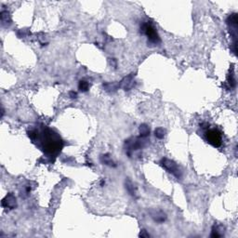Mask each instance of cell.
Masks as SVG:
<instances>
[{
	"label": "cell",
	"instance_id": "obj_2",
	"mask_svg": "<svg viewBox=\"0 0 238 238\" xmlns=\"http://www.w3.org/2000/svg\"><path fill=\"white\" fill-rule=\"evenodd\" d=\"M141 30L142 31V33H144L147 35L148 39L150 40V42L154 43V44H157L160 42L159 35L152 23H149V22L143 23L141 27Z\"/></svg>",
	"mask_w": 238,
	"mask_h": 238
},
{
	"label": "cell",
	"instance_id": "obj_6",
	"mask_svg": "<svg viewBox=\"0 0 238 238\" xmlns=\"http://www.w3.org/2000/svg\"><path fill=\"white\" fill-rule=\"evenodd\" d=\"M227 23L231 28H237V23H238L237 14L234 13V14L230 15L227 19Z\"/></svg>",
	"mask_w": 238,
	"mask_h": 238
},
{
	"label": "cell",
	"instance_id": "obj_7",
	"mask_svg": "<svg viewBox=\"0 0 238 238\" xmlns=\"http://www.w3.org/2000/svg\"><path fill=\"white\" fill-rule=\"evenodd\" d=\"M140 133H141V136L143 137V138H145V137L149 136V134H150V129H149V128L147 127V125H145V124L141 125V127H140Z\"/></svg>",
	"mask_w": 238,
	"mask_h": 238
},
{
	"label": "cell",
	"instance_id": "obj_13",
	"mask_svg": "<svg viewBox=\"0 0 238 238\" xmlns=\"http://www.w3.org/2000/svg\"><path fill=\"white\" fill-rule=\"evenodd\" d=\"M70 97H71V98H73V99H74V98H76V97H77V93L75 92V91H71V92H70Z\"/></svg>",
	"mask_w": 238,
	"mask_h": 238
},
{
	"label": "cell",
	"instance_id": "obj_12",
	"mask_svg": "<svg viewBox=\"0 0 238 238\" xmlns=\"http://www.w3.org/2000/svg\"><path fill=\"white\" fill-rule=\"evenodd\" d=\"M140 236H141V237H149L150 235H149V234L146 233V231H145V230H142V231L141 232V234H140Z\"/></svg>",
	"mask_w": 238,
	"mask_h": 238
},
{
	"label": "cell",
	"instance_id": "obj_10",
	"mask_svg": "<svg viewBox=\"0 0 238 238\" xmlns=\"http://www.w3.org/2000/svg\"><path fill=\"white\" fill-rule=\"evenodd\" d=\"M228 84L230 85L231 87H234L235 86V79H234V75L233 73H231L228 76Z\"/></svg>",
	"mask_w": 238,
	"mask_h": 238
},
{
	"label": "cell",
	"instance_id": "obj_1",
	"mask_svg": "<svg viewBox=\"0 0 238 238\" xmlns=\"http://www.w3.org/2000/svg\"><path fill=\"white\" fill-rule=\"evenodd\" d=\"M43 147L46 153H55L59 152L62 148V141L60 137L51 130H47L44 133Z\"/></svg>",
	"mask_w": 238,
	"mask_h": 238
},
{
	"label": "cell",
	"instance_id": "obj_11",
	"mask_svg": "<svg viewBox=\"0 0 238 238\" xmlns=\"http://www.w3.org/2000/svg\"><path fill=\"white\" fill-rule=\"evenodd\" d=\"M126 187L128 189V191L130 193V194H132V195H135V190H134V186L131 184V182L130 181H128V183L126 184Z\"/></svg>",
	"mask_w": 238,
	"mask_h": 238
},
{
	"label": "cell",
	"instance_id": "obj_5",
	"mask_svg": "<svg viewBox=\"0 0 238 238\" xmlns=\"http://www.w3.org/2000/svg\"><path fill=\"white\" fill-rule=\"evenodd\" d=\"M2 206L9 208H14L16 206V198L13 194H9L6 196V198L2 201Z\"/></svg>",
	"mask_w": 238,
	"mask_h": 238
},
{
	"label": "cell",
	"instance_id": "obj_4",
	"mask_svg": "<svg viewBox=\"0 0 238 238\" xmlns=\"http://www.w3.org/2000/svg\"><path fill=\"white\" fill-rule=\"evenodd\" d=\"M161 164H162V166L168 172H170V173H172V174L175 175L178 178L181 177V171H180V169H178V166L176 165V163L172 161V160H169L168 158H164L162 161H161Z\"/></svg>",
	"mask_w": 238,
	"mask_h": 238
},
{
	"label": "cell",
	"instance_id": "obj_8",
	"mask_svg": "<svg viewBox=\"0 0 238 238\" xmlns=\"http://www.w3.org/2000/svg\"><path fill=\"white\" fill-rule=\"evenodd\" d=\"M78 87H79V89H80L81 91L86 92V91H87V89H88V87H89V85H88V83H87V81L82 80V81L79 82V86H78Z\"/></svg>",
	"mask_w": 238,
	"mask_h": 238
},
{
	"label": "cell",
	"instance_id": "obj_9",
	"mask_svg": "<svg viewBox=\"0 0 238 238\" xmlns=\"http://www.w3.org/2000/svg\"><path fill=\"white\" fill-rule=\"evenodd\" d=\"M154 134H156V137L158 139H163L165 136V130L162 128H158L156 129L154 131Z\"/></svg>",
	"mask_w": 238,
	"mask_h": 238
},
{
	"label": "cell",
	"instance_id": "obj_3",
	"mask_svg": "<svg viewBox=\"0 0 238 238\" xmlns=\"http://www.w3.org/2000/svg\"><path fill=\"white\" fill-rule=\"evenodd\" d=\"M206 138L208 143L211 144L214 147H219L222 145V133L217 129H210L206 131Z\"/></svg>",
	"mask_w": 238,
	"mask_h": 238
}]
</instances>
